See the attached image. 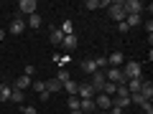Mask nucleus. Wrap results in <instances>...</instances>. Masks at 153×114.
<instances>
[{"instance_id":"f257e3e1","label":"nucleus","mask_w":153,"mask_h":114,"mask_svg":"<svg viewBox=\"0 0 153 114\" xmlns=\"http://www.w3.org/2000/svg\"><path fill=\"white\" fill-rule=\"evenodd\" d=\"M120 71H123V76H125V81H128V79H140V76H143V66L138 64V61H128V64H123Z\"/></svg>"},{"instance_id":"f03ea898","label":"nucleus","mask_w":153,"mask_h":114,"mask_svg":"<svg viewBox=\"0 0 153 114\" xmlns=\"http://www.w3.org/2000/svg\"><path fill=\"white\" fill-rule=\"evenodd\" d=\"M123 10H125V15H140L146 10V3H140V0H123Z\"/></svg>"},{"instance_id":"7ed1b4c3","label":"nucleus","mask_w":153,"mask_h":114,"mask_svg":"<svg viewBox=\"0 0 153 114\" xmlns=\"http://www.w3.org/2000/svg\"><path fill=\"white\" fill-rule=\"evenodd\" d=\"M107 15L112 18V20H125V10H123V0H115V3H110L107 5Z\"/></svg>"},{"instance_id":"20e7f679","label":"nucleus","mask_w":153,"mask_h":114,"mask_svg":"<svg viewBox=\"0 0 153 114\" xmlns=\"http://www.w3.org/2000/svg\"><path fill=\"white\" fill-rule=\"evenodd\" d=\"M36 8H38L36 0H21V3H18V13H21V18H23V15H33Z\"/></svg>"},{"instance_id":"39448f33","label":"nucleus","mask_w":153,"mask_h":114,"mask_svg":"<svg viewBox=\"0 0 153 114\" xmlns=\"http://www.w3.org/2000/svg\"><path fill=\"white\" fill-rule=\"evenodd\" d=\"M123 64H125V56H123V51H112V53L107 56V66H110V69H120Z\"/></svg>"},{"instance_id":"423d86ee","label":"nucleus","mask_w":153,"mask_h":114,"mask_svg":"<svg viewBox=\"0 0 153 114\" xmlns=\"http://www.w3.org/2000/svg\"><path fill=\"white\" fill-rule=\"evenodd\" d=\"M94 107L102 109V112H107V109L112 107V96H107V94H97V96H94Z\"/></svg>"},{"instance_id":"0eeeda50","label":"nucleus","mask_w":153,"mask_h":114,"mask_svg":"<svg viewBox=\"0 0 153 114\" xmlns=\"http://www.w3.org/2000/svg\"><path fill=\"white\" fill-rule=\"evenodd\" d=\"M8 31H10L13 36H21V33L26 31V20H23L21 15H16V18L10 20V28H8Z\"/></svg>"},{"instance_id":"6e6552de","label":"nucleus","mask_w":153,"mask_h":114,"mask_svg":"<svg viewBox=\"0 0 153 114\" xmlns=\"http://www.w3.org/2000/svg\"><path fill=\"white\" fill-rule=\"evenodd\" d=\"M105 81H107V79H105V71H94V74H92V81H89V84H92L94 91H102Z\"/></svg>"},{"instance_id":"1a4fd4ad","label":"nucleus","mask_w":153,"mask_h":114,"mask_svg":"<svg viewBox=\"0 0 153 114\" xmlns=\"http://www.w3.org/2000/svg\"><path fill=\"white\" fill-rule=\"evenodd\" d=\"M76 96H79V99H94V96H97V91L92 89V84H79Z\"/></svg>"},{"instance_id":"9d476101","label":"nucleus","mask_w":153,"mask_h":114,"mask_svg":"<svg viewBox=\"0 0 153 114\" xmlns=\"http://www.w3.org/2000/svg\"><path fill=\"white\" fill-rule=\"evenodd\" d=\"M31 84H33V79L23 74V76H18V79H16V86H13V89H21V91H26V89H31Z\"/></svg>"},{"instance_id":"9b49d317","label":"nucleus","mask_w":153,"mask_h":114,"mask_svg":"<svg viewBox=\"0 0 153 114\" xmlns=\"http://www.w3.org/2000/svg\"><path fill=\"white\" fill-rule=\"evenodd\" d=\"M143 81H146L143 76H140V79H128V81H125L128 94H135V91H140V84H143Z\"/></svg>"},{"instance_id":"f8f14e48","label":"nucleus","mask_w":153,"mask_h":114,"mask_svg":"<svg viewBox=\"0 0 153 114\" xmlns=\"http://www.w3.org/2000/svg\"><path fill=\"white\" fill-rule=\"evenodd\" d=\"M94 109H97L94 107V99H79V112L82 114H92Z\"/></svg>"},{"instance_id":"ddd939ff","label":"nucleus","mask_w":153,"mask_h":114,"mask_svg":"<svg viewBox=\"0 0 153 114\" xmlns=\"http://www.w3.org/2000/svg\"><path fill=\"white\" fill-rule=\"evenodd\" d=\"M140 96L146 99V102H151V99H153V84L148 81V79H146V81L140 84Z\"/></svg>"},{"instance_id":"4468645a","label":"nucleus","mask_w":153,"mask_h":114,"mask_svg":"<svg viewBox=\"0 0 153 114\" xmlns=\"http://www.w3.org/2000/svg\"><path fill=\"white\" fill-rule=\"evenodd\" d=\"M76 46H79V38H76V36H64V41H61V48L74 51Z\"/></svg>"},{"instance_id":"2eb2a0df","label":"nucleus","mask_w":153,"mask_h":114,"mask_svg":"<svg viewBox=\"0 0 153 114\" xmlns=\"http://www.w3.org/2000/svg\"><path fill=\"white\" fill-rule=\"evenodd\" d=\"M61 91H66L69 96H76V91H79V84H76V81H71V79H69V81H66L64 86H61Z\"/></svg>"},{"instance_id":"dca6fc26","label":"nucleus","mask_w":153,"mask_h":114,"mask_svg":"<svg viewBox=\"0 0 153 114\" xmlns=\"http://www.w3.org/2000/svg\"><path fill=\"white\" fill-rule=\"evenodd\" d=\"M107 5H110L107 0H87V3H84L87 10H97V8H107Z\"/></svg>"},{"instance_id":"f3484780","label":"nucleus","mask_w":153,"mask_h":114,"mask_svg":"<svg viewBox=\"0 0 153 114\" xmlns=\"http://www.w3.org/2000/svg\"><path fill=\"white\" fill-rule=\"evenodd\" d=\"M49 38H51V43H54V46H61V41H64V33H61L59 28H51Z\"/></svg>"},{"instance_id":"a211bd4d","label":"nucleus","mask_w":153,"mask_h":114,"mask_svg":"<svg viewBox=\"0 0 153 114\" xmlns=\"http://www.w3.org/2000/svg\"><path fill=\"white\" fill-rule=\"evenodd\" d=\"M82 71L92 76L94 71H97V66H94V58H84V61H82Z\"/></svg>"},{"instance_id":"6ab92c4d","label":"nucleus","mask_w":153,"mask_h":114,"mask_svg":"<svg viewBox=\"0 0 153 114\" xmlns=\"http://www.w3.org/2000/svg\"><path fill=\"white\" fill-rule=\"evenodd\" d=\"M44 86H46V91H49V94H56V91H61V84L56 81V79H49V81H44Z\"/></svg>"},{"instance_id":"aec40b11","label":"nucleus","mask_w":153,"mask_h":114,"mask_svg":"<svg viewBox=\"0 0 153 114\" xmlns=\"http://www.w3.org/2000/svg\"><path fill=\"white\" fill-rule=\"evenodd\" d=\"M59 31L64 33V36H74V23H71L69 18H66V20H64V23L59 26Z\"/></svg>"},{"instance_id":"412c9836","label":"nucleus","mask_w":153,"mask_h":114,"mask_svg":"<svg viewBox=\"0 0 153 114\" xmlns=\"http://www.w3.org/2000/svg\"><path fill=\"white\" fill-rule=\"evenodd\" d=\"M54 79H56V81L61 84V86H64V84H66V81L71 79V76H69V71H66V69H59V71H56V76H54Z\"/></svg>"},{"instance_id":"4be33fe9","label":"nucleus","mask_w":153,"mask_h":114,"mask_svg":"<svg viewBox=\"0 0 153 114\" xmlns=\"http://www.w3.org/2000/svg\"><path fill=\"white\" fill-rule=\"evenodd\" d=\"M41 15H38V13H33V15H28V28H41Z\"/></svg>"},{"instance_id":"5701e85b","label":"nucleus","mask_w":153,"mask_h":114,"mask_svg":"<svg viewBox=\"0 0 153 114\" xmlns=\"http://www.w3.org/2000/svg\"><path fill=\"white\" fill-rule=\"evenodd\" d=\"M0 102H10V86L0 84Z\"/></svg>"},{"instance_id":"b1692460","label":"nucleus","mask_w":153,"mask_h":114,"mask_svg":"<svg viewBox=\"0 0 153 114\" xmlns=\"http://www.w3.org/2000/svg\"><path fill=\"white\" fill-rule=\"evenodd\" d=\"M125 26H128V28L140 26V15H125Z\"/></svg>"},{"instance_id":"393cba45","label":"nucleus","mask_w":153,"mask_h":114,"mask_svg":"<svg viewBox=\"0 0 153 114\" xmlns=\"http://www.w3.org/2000/svg\"><path fill=\"white\" fill-rule=\"evenodd\" d=\"M94 66H97V71H105L107 69V56H97L94 58Z\"/></svg>"},{"instance_id":"a878e982","label":"nucleus","mask_w":153,"mask_h":114,"mask_svg":"<svg viewBox=\"0 0 153 114\" xmlns=\"http://www.w3.org/2000/svg\"><path fill=\"white\" fill-rule=\"evenodd\" d=\"M10 102H16V104L23 102V91L21 89H10Z\"/></svg>"},{"instance_id":"bb28decb","label":"nucleus","mask_w":153,"mask_h":114,"mask_svg":"<svg viewBox=\"0 0 153 114\" xmlns=\"http://www.w3.org/2000/svg\"><path fill=\"white\" fill-rule=\"evenodd\" d=\"M31 89H36L38 94H44V91H46V86H44V81H38V79H33V84H31Z\"/></svg>"},{"instance_id":"cd10ccee","label":"nucleus","mask_w":153,"mask_h":114,"mask_svg":"<svg viewBox=\"0 0 153 114\" xmlns=\"http://www.w3.org/2000/svg\"><path fill=\"white\" fill-rule=\"evenodd\" d=\"M66 104H69L71 112H74V109H79V96H69V102H66Z\"/></svg>"},{"instance_id":"c85d7f7f","label":"nucleus","mask_w":153,"mask_h":114,"mask_svg":"<svg viewBox=\"0 0 153 114\" xmlns=\"http://www.w3.org/2000/svg\"><path fill=\"white\" fill-rule=\"evenodd\" d=\"M140 109H143V114H153V104H151V102H146Z\"/></svg>"},{"instance_id":"c756f323","label":"nucleus","mask_w":153,"mask_h":114,"mask_svg":"<svg viewBox=\"0 0 153 114\" xmlns=\"http://www.w3.org/2000/svg\"><path fill=\"white\" fill-rule=\"evenodd\" d=\"M56 64H59V66H66V64H69V56H56Z\"/></svg>"},{"instance_id":"7c9ffc66","label":"nucleus","mask_w":153,"mask_h":114,"mask_svg":"<svg viewBox=\"0 0 153 114\" xmlns=\"http://www.w3.org/2000/svg\"><path fill=\"white\" fill-rule=\"evenodd\" d=\"M23 74H26V76H31V79H33V76H36V66H26V71H23Z\"/></svg>"},{"instance_id":"2f4dec72","label":"nucleus","mask_w":153,"mask_h":114,"mask_svg":"<svg viewBox=\"0 0 153 114\" xmlns=\"http://www.w3.org/2000/svg\"><path fill=\"white\" fill-rule=\"evenodd\" d=\"M117 31H120V33H128V31H130V28L125 26V20H120V23H117Z\"/></svg>"},{"instance_id":"473e14b6","label":"nucleus","mask_w":153,"mask_h":114,"mask_svg":"<svg viewBox=\"0 0 153 114\" xmlns=\"http://www.w3.org/2000/svg\"><path fill=\"white\" fill-rule=\"evenodd\" d=\"M21 112L23 114H36V109H33V107H21Z\"/></svg>"},{"instance_id":"72a5a7b5","label":"nucleus","mask_w":153,"mask_h":114,"mask_svg":"<svg viewBox=\"0 0 153 114\" xmlns=\"http://www.w3.org/2000/svg\"><path fill=\"white\" fill-rule=\"evenodd\" d=\"M107 114H123V109H117V107H110V112Z\"/></svg>"},{"instance_id":"f704fd0d","label":"nucleus","mask_w":153,"mask_h":114,"mask_svg":"<svg viewBox=\"0 0 153 114\" xmlns=\"http://www.w3.org/2000/svg\"><path fill=\"white\" fill-rule=\"evenodd\" d=\"M3 38H5V28H0V41H3Z\"/></svg>"},{"instance_id":"c9c22d12","label":"nucleus","mask_w":153,"mask_h":114,"mask_svg":"<svg viewBox=\"0 0 153 114\" xmlns=\"http://www.w3.org/2000/svg\"><path fill=\"white\" fill-rule=\"evenodd\" d=\"M71 114H82V112H79V109H74V112H71Z\"/></svg>"},{"instance_id":"e433bc0d","label":"nucleus","mask_w":153,"mask_h":114,"mask_svg":"<svg viewBox=\"0 0 153 114\" xmlns=\"http://www.w3.org/2000/svg\"><path fill=\"white\" fill-rule=\"evenodd\" d=\"M100 114H107V112H100Z\"/></svg>"}]
</instances>
